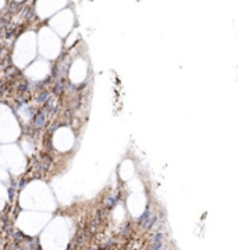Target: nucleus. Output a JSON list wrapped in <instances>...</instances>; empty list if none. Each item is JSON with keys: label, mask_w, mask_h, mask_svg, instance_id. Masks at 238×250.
<instances>
[{"label": "nucleus", "mask_w": 238, "mask_h": 250, "mask_svg": "<svg viewBox=\"0 0 238 250\" xmlns=\"http://www.w3.org/2000/svg\"><path fill=\"white\" fill-rule=\"evenodd\" d=\"M45 120H46V111H45V110H41V111H38L36 114L33 115L32 129H41V128H43Z\"/></svg>", "instance_id": "nucleus-1"}, {"label": "nucleus", "mask_w": 238, "mask_h": 250, "mask_svg": "<svg viewBox=\"0 0 238 250\" xmlns=\"http://www.w3.org/2000/svg\"><path fill=\"white\" fill-rule=\"evenodd\" d=\"M155 219H156V217H155V214H152L151 211H146L143 215L141 217V224L143 228H149V227H152L153 224H155Z\"/></svg>", "instance_id": "nucleus-2"}, {"label": "nucleus", "mask_w": 238, "mask_h": 250, "mask_svg": "<svg viewBox=\"0 0 238 250\" xmlns=\"http://www.w3.org/2000/svg\"><path fill=\"white\" fill-rule=\"evenodd\" d=\"M162 239H163V235L162 233H156L155 235V240H153V245H152V249L151 250H159L162 247Z\"/></svg>", "instance_id": "nucleus-3"}, {"label": "nucleus", "mask_w": 238, "mask_h": 250, "mask_svg": "<svg viewBox=\"0 0 238 250\" xmlns=\"http://www.w3.org/2000/svg\"><path fill=\"white\" fill-rule=\"evenodd\" d=\"M50 96H52V93L49 92V90H45V92H41L39 93V96H38V103L39 104H45L49 99H50Z\"/></svg>", "instance_id": "nucleus-4"}]
</instances>
